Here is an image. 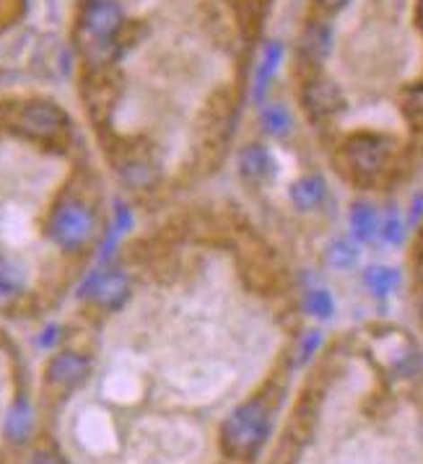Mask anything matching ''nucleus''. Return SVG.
Returning <instances> with one entry per match:
<instances>
[{"mask_svg":"<svg viewBox=\"0 0 423 464\" xmlns=\"http://www.w3.org/2000/svg\"><path fill=\"white\" fill-rule=\"evenodd\" d=\"M270 433V410L262 399H247L221 423L218 443L229 460H252Z\"/></svg>","mask_w":423,"mask_h":464,"instance_id":"nucleus-1","label":"nucleus"},{"mask_svg":"<svg viewBox=\"0 0 423 464\" xmlns=\"http://www.w3.org/2000/svg\"><path fill=\"white\" fill-rule=\"evenodd\" d=\"M125 23V13L115 0H89L78 16V34L89 63L107 66L118 55V34Z\"/></svg>","mask_w":423,"mask_h":464,"instance_id":"nucleus-2","label":"nucleus"},{"mask_svg":"<svg viewBox=\"0 0 423 464\" xmlns=\"http://www.w3.org/2000/svg\"><path fill=\"white\" fill-rule=\"evenodd\" d=\"M48 232L49 239H52L60 250L75 252V250L86 247V244L94 239V210L89 208L84 200L68 197V200H63L57 208L52 210Z\"/></svg>","mask_w":423,"mask_h":464,"instance_id":"nucleus-3","label":"nucleus"},{"mask_svg":"<svg viewBox=\"0 0 423 464\" xmlns=\"http://www.w3.org/2000/svg\"><path fill=\"white\" fill-rule=\"evenodd\" d=\"M395 153V143L382 133H356L343 143V156L353 174L376 177L387 169Z\"/></svg>","mask_w":423,"mask_h":464,"instance_id":"nucleus-4","label":"nucleus"},{"mask_svg":"<svg viewBox=\"0 0 423 464\" xmlns=\"http://www.w3.org/2000/svg\"><path fill=\"white\" fill-rule=\"evenodd\" d=\"M16 127L34 140H57L63 138L71 127V117L66 109L49 99H31L19 109Z\"/></svg>","mask_w":423,"mask_h":464,"instance_id":"nucleus-5","label":"nucleus"},{"mask_svg":"<svg viewBox=\"0 0 423 464\" xmlns=\"http://www.w3.org/2000/svg\"><path fill=\"white\" fill-rule=\"evenodd\" d=\"M302 107L306 109V115L314 119H330V117L346 112L348 99L332 78L312 75L302 86Z\"/></svg>","mask_w":423,"mask_h":464,"instance_id":"nucleus-6","label":"nucleus"},{"mask_svg":"<svg viewBox=\"0 0 423 464\" xmlns=\"http://www.w3.org/2000/svg\"><path fill=\"white\" fill-rule=\"evenodd\" d=\"M84 293L101 309H118L130 296V278L122 270H101L89 278Z\"/></svg>","mask_w":423,"mask_h":464,"instance_id":"nucleus-7","label":"nucleus"},{"mask_svg":"<svg viewBox=\"0 0 423 464\" xmlns=\"http://www.w3.org/2000/svg\"><path fill=\"white\" fill-rule=\"evenodd\" d=\"M48 381L55 387H63V390H73V387H81L89 373H92V361L75 350H66V353H57L52 361L48 363Z\"/></svg>","mask_w":423,"mask_h":464,"instance_id":"nucleus-8","label":"nucleus"},{"mask_svg":"<svg viewBox=\"0 0 423 464\" xmlns=\"http://www.w3.org/2000/svg\"><path fill=\"white\" fill-rule=\"evenodd\" d=\"M236 169H239V177L250 185H265L273 179L276 174V162L270 156V151L260 143H250L239 151V159H236Z\"/></svg>","mask_w":423,"mask_h":464,"instance_id":"nucleus-9","label":"nucleus"},{"mask_svg":"<svg viewBox=\"0 0 423 464\" xmlns=\"http://www.w3.org/2000/svg\"><path fill=\"white\" fill-rule=\"evenodd\" d=\"M332 49V29L328 22L314 19L304 26L299 37V55L304 57L309 66H320Z\"/></svg>","mask_w":423,"mask_h":464,"instance_id":"nucleus-10","label":"nucleus"},{"mask_svg":"<svg viewBox=\"0 0 423 464\" xmlns=\"http://www.w3.org/2000/svg\"><path fill=\"white\" fill-rule=\"evenodd\" d=\"M283 55H286V47L278 42V39H270L268 45L262 47V57H260V66L255 70V81H252V99L262 104L265 93L270 89L276 73L281 68Z\"/></svg>","mask_w":423,"mask_h":464,"instance_id":"nucleus-11","label":"nucleus"},{"mask_svg":"<svg viewBox=\"0 0 423 464\" xmlns=\"http://www.w3.org/2000/svg\"><path fill=\"white\" fill-rule=\"evenodd\" d=\"M288 197H291L294 208L306 213V210L320 208V206L325 203V197H328V185H325V179H322V177H317V174H306V177H299V179L291 185Z\"/></svg>","mask_w":423,"mask_h":464,"instance_id":"nucleus-12","label":"nucleus"},{"mask_svg":"<svg viewBox=\"0 0 423 464\" xmlns=\"http://www.w3.org/2000/svg\"><path fill=\"white\" fill-rule=\"evenodd\" d=\"M31 428H34L31 405H29V399L19 397V399L11 405L8 416H5V436L13 443H24L26 439H29V433H31Z\"/></svg>","mask_w":423,"mask_h":464,"instance_id":"nucleus-13","label":"nucleus"},{"mask_svg":"<svg viewBox=\"0 0 423 464\" xmlns=\"http://www.w3.org/2000/svg\"><path fill=\"white\" fill-rule=\"evenodd\" d=\"M24 270L13 259L0 255V306H8V303L16 302L24 293Z\"/></svg>","mask_w":423,"mask_h":464,"instance_id":"nucleus-14","label":"nucleus"},{"mask_svg":"<svg viewBox=\"0 0 423 464\" xmlns=\"http://www.w3.org/2000/svg\"><path fill=\"white\" fill-rule=\"evenodd\" d=\"M351 233L356 241H372L379 233V215L376 208L366 200H358L351 206Z\"/></svg>","mask_w":423,"mask_h":464,"instance_id":"nucleus-15","label":"nucleus"},{"mask_svg":"<svg viewBox=\"0 0 423 464\" xmlns=\"http://www.w3.org/2000/svg\"><path fill=\"white\" fill-rule=\"evenodd\" d=\"M398 270H392V267H387V265H372V267H366V273H364V285H366V291H369L372 296H376V299H387V296L398 288Z\"/></svg>","mask_w":423,"mask_h":464,"instance_id":"nucleus-16","label":"nucleus"},{"mask_svg":"<svg viewBox=\"0 0 423 464\" xmlns=\"http://www.w3.org/2000/svg\"><path fill=\"white\" fill-rule=\"evenodd\" d=\"M260 122H262L265 133L273 136V138H286L294 130V117L288 112V107H283V104H268V107H262Z\"/></svg>","mask_w":423,"mask_h":464,"instance_id":"nucleus-17","label":"nucleus"},{"mask_svg":"<svg viewBox=\"0 0 423 464\" xmlns=\"http://www.w3.org/2000/svg\"><path fill=\"white\" fill-rule=\"evenodd\" d=\"M306 314L317 317V320H330L335 314V302L325 288H312L304 296Z\"/></svg>","mask_w":423,"mask_h":464,"instance_id":"nucleus-18","label":"nucleus"},{"mask_svg":"<svg viewBox=\"0 0 423 464\" xmlns=\"http://www.w3.org/2000/svg\"><path fill=\"white\" fill-rule=\"evenodd\" d=\"M356 259H358V252L346 239H335L328 247V262L330 267H335V270H348V267L356 265Z\"/></svg>","mask_w":423,"mask_h":464,"instance_id":"nucleus-19","label":"nucleus"},{"mask_svg":"<svg viewBox=\"0 0 423 464\" xmlns=\"http://www.w3.org/2000/svg\"><path fill=\"white\" fill-rule=\"evenodd\" d=\"M402 112L413 122V125H423V83L410 86L405 96H402Z\"/></svg>","mask_w":423,"mask_h":464,"instance_id":"nucleus-20","label":"nucleus"},{"mask_svg":"<svg viewBox=\"0 0 423 464\" xmlns=\"http://www.w3.org/2000/svg\"><path fill=\"white\" fill-rule=\"evenodd\" d=\"M122 177L130 187H148L156 179V171L145 162H130L122 169Z\"/></svg>","mask_w":423,"mask_h":464,"instance_id":"nucleus-21","label":"nucleus"},{"mask_svg":"<svg viewBox=\"0 0 423 464\" xmlns=\"http://www.w3.org/2000/svg\"><path fill=\"white\" fill-rule=\"evenodd\" d=\"M320 343H322V335L317 332V329H309L302 335V340H299V346H296V363H306L317 348H320Z\"/></svg>","mask_w":423,"mask_h":464,"instance_id":"nucleus-22","label":"nucleus"},{"mask_svg":"<svg viewBox=\"0 0 423 464\" xmlns=\"http://www.w3.org/2000/svg\"><path fill=\"white\" fill-rule=\"evenodd\" d=\"M402 233H405V223H402V218H400L398 213L387 215V221H384V226H382V236H384V241L398 244V241H402Z\"/></svg>","mask_w":423,"mask_h":464,"instance_id":"nucleus-23","label":"nucleus"},{"mask_svg":"<svg viewBox=\"0 0 423 464\" xmlns=\"http://www.w3.org/2000/svg\"><path fill=\"white\" fill-rule=\"evenodd\" d=\"M31 464H68V462H66V457H63V454H57V451H52V449H42V451H37V454L31 457Z\"/></svg>","mask_w":423,"mask_h":464,"instance_id":"nucleus-24","label":"nucleus"},{"mask_svg":"<svg viewBox=\"0 0 423 464\" xmlns=\"http://www.w3.org/2000/svg\"><path fill=\"white\" fill-rule=\"evenodd\" d=\"M314 5L322 11V13H338L348 5V0H314Z\"/></svg>","mask_w":423,"mask_h":464,"instance_id":"nucleus-25","label":"nucleus"},{"mask_svg":"<svg viewBox=\"0 0 423 464\" xmlns=\"http://www.w3.org/2000/svg\"><path fill=\"white\" fill-rule=\"evenodd\" d=\"M423 215V195L419 200H413V208H410V223H416Z\"/></svg>","mask_w":423,"mask_h":464,"instance_id":"nucleus-26","label":"nucleus"},{"mask_svg":"<svg viewBox=\"0 0 423 464\" xmlns=\"http://www.w3.org/2000/svg\"><path fill=\"white\" fill-rule=\"evenodd\" d=\"M55 335H57V327H49V329L42 332V340H40V343H42V346H52V343L57 340Z\"/></svg>","mask_w":423,"mask_h":464,"instance_id":"nucleus-27","label":"nucleus"},{"mask_svg":"<svg viewBox=\"0 0 423 464\" xmlns=\"http://www.w3.org/2000/svg\"><path fill=\"white\" fill-rule=\"evenodd\" d=\"M416 16H419V23L423 26V0H419V5H416Z\"/></svg>","mask_w":423,"mask_h":464,"instance_id":"nucleus-28","label":"nucleus"},{"mask_svg":"<svg viewBox=\"0 0 423 464\" xmlns=\"http://www.w3.org/2000/svg\"><path fill=\"white\" fill-rule=\"evenodd\" d=\"M421 309H423V299H421Z\"/></svg>","mask_w":423,"mask_h":464,"instance_id":"nucleus-29","label":"nucleus"}]
</instances>
